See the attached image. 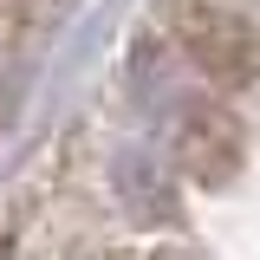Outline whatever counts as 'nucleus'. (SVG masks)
<instances>
[{
    "instance_id": "nucleus-1",
    "label": "nucleus",
    "mask_w": 260,
    "mask_h": 260,
    "mask_svg": "<svg viewBox=\"0 0 260 260\" xmlns=\"http://www.w3.org/2000/svg\"><path fill=\"white\" fill-rule=\"evenodd\" d=\"M182 52L221 91H254L260 85V26L234 7H195L189 26H182Z\"/></svg>"
},
{
    "instance_id": "nucleus-3",
    "label": "nucleus",
    "mask_w": 260,
    "mask_h": 260,
    "mask_svg": "<svg viewBox=\"0 0 260 260\" xmlns=\"http://www.w3.org/2000/svg\"><path fill=\"white\" fill-rule=\"evenodd\" d=\"M0 260H7V241H0Z\"/></svg>"
},
{
    "instance_id": "nucleus-2",
    "label": "nucleus",
    "mask_w": 260,
    "mask_h": 260,
    "mask_svg": "<svg viewBox=\"0 0 260 260\" xmlns=\"http://www.w3.org/2000/svg\"><path fill=\"white\" fill-rule=\"evenodd\" d=\"M176 156H182V169H189L202 189H221V182H234L241 176V162H247V130H241V117L228 111V104H189L182 111V124H176Z\"/></svg>"
}]
</instances>
